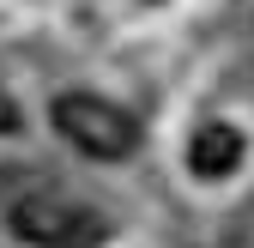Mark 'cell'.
<instances>
[{
	"label": "cell",
	"mask_w": 254,
	"mask_h": 248,
	"mask_svg": "<svg viewBox=\"0 0 254 248\" xmlns=\"http://www.w3.org/2000/svg\"><path fill=\"white\" fill-rule=\"evenodd\" d=\"M242 164V133L224 127V121H206V127L194 133V176H230Z\"/></svg>",
	"instance_id": "3"
},
{
	"label": "cell",
	"mask_w": 254,
	"mask_h": 248,
	"mask_svg": "<svg viewBox=\"0 0 254 248\" xmlns=\"http://www.w3.org/2000/svg\"><path fill=\"white\" fill-rule=\"evenodd\" d=\"M12 236L30 248H103L109 218L97 206H79L61 194H24V200H12Z\"/></svg>",
	"instance_id": "1"
},
{
	"label": "cell",
	"mask_w": 254,
	"mask_h": 248,
	"mask_svg": "<svg viewBox=\"0 0 254 248\" xmlns=\"http://www.w3.org/2000/svg\"><path fill=\"white\" fill-rule=\"evenodd\" d=\"M0 133H18V103L0 97Z\"/></svg>",
	"instance_id": "4"
},
{
	"label": "cell",
	"mask_w": 254,
	"mask_h": 248,
	"mask_svg": "<svg viewBox=\"0 0 254 248\" xmlns=\"http://www.w3.org/2000/svg\"><path fill=\"white\" fill-rule=\"evenodd\" d=\"M55 133L79 145L85 158H127V151L139 145V127L133 115L115 109L109 97H91V91H67V97H55Z\"/></svg>",
	"instance_id": "2"
}]
</instances>
